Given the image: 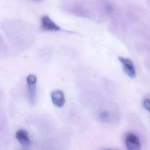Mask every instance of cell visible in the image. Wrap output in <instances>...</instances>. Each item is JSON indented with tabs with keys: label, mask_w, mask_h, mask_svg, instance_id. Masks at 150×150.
<instances>
[{
	"label": "cell",
	"mask_w": 150,
	"mask_h": 150,
	"mask_svg": "<svg viewBox=\"0 0 150 150\" xmlns=\"http://www.w3.org/2000/svg\"><path fill=\"white\" fill-rule=\"evenodd\" d=\"M126 147L129 150L141 149V145L139 138L137 136L133 133L127 135L125 140Z\"/></svg>",
	"instance_id": "3957f363"
},
{
	"label": "cell",
	"mask_w": 150,
	"mask_h": 150,
	"mask_svg": "<svg viewBox=\"0 0 150 150\" xmlns=\"http://www.w3.org/2000/svg\"><path fill=\"white\" fill-rule=\"evenodd\" d=\"M16 137L19 142L25 147H29L31 142L29 137L28 132L24 129H19L17 131Z\"/></svg>",
	"instance_id": "8992f818"
},
{
	"label": "cell",
	"mask_w": 150,
	"mask_h": 150,
	"mask_svg": "<svg viewBox=\"0 0 150 150\" xmlns=\"http://www.w3.org/2000/svg\"><path fill=\"white\" fill-rule=\"evenodd\" d=\"M144 107H145V109L150 112V99L149 98H146L144 100L143 103Z\"/></svg>",
	"instance_id": "ba28073f"
},
{
	"label": "cell",
	"mask_w": 150,
	"mask_h": 150,
	"mask_svg": "<svg viewBox=\"0 0 150 150\" xmlns=\"http://www.w3.org/2000/svg\"><path fill=\"white\" fill-rule=\"evenodd\" d=\"M51 99L54 105L61 107L65 105L66 100L64 92L61 90H56L51 93Z\"/></svg>",
	"instance_id": "5b68a950"
},
{
	"label": "cell",
	"mask_w": 150,
	"mask_h": 150,
	"mask_svg": "<svg viewBox=\"0 0 150 150\" xmlns=\"http://www.w3.org/2000/svg\"><path fill=\"white\" fill-rule=\"evenodd\" d=\"M119 60L122 63L123 70L126 74L130 78H135L136 76V73L132 61L130 59L121 56L119 57Z\"/></svg>",
	"instance_id": "7a4b0ae2"
},
{
	"label": "cell",
	"mask_w": 150,
	"mask_h": 150,
	"mask_svg": "<svg viewBox=\"0 0 150 150\" xmlns=\"http://www.w3.org/2000/svg\"><path fill=\"white\" fill-rule=\"evenodd\" d=\"M37 77L33 75H30L26 78L29 100L31 105H33L36 100V82Z\"/></svg>",
	"instance_id": "6da1fadb"
},
{
	"label": "cell",
	"mask_w": 150,
	"mask_h": 150,
	"mask_svg": "<svg viewBox=\"0 0 150 150\" xmlns=\"http://www.w3.org/2000/svg\"><path fill=\"white\" fill-rule=\"evenodd\" d=\"M100 120L103 122H108L109 120V114L107 112H103L100 114Z\"/></svg>",
	"instance_id": "52a82bcc"
},
{
	"label": "cell",
	"mask_w": 150,
	"mask_h": 150,
	"mask_svg": "<svg viewBox=\"0 0 150 150\" xmlns=\"http://www.w3.org/2000/svg\"><path fill=\"white\" fill-rule=\"evenodd\" d=\"M41 28L44 31H56L60 30V28L53 21L45 15L41 18Z\"/></svg>",
	"instance_id": "277c9868"
},
{
	"label": "cell",
	"mask_w": 150,
	"mask_h": 150,
	"mask_svg": "<svg viewBox=\"0 0 150 150\" xmlns=\"http://www.w3.org/2000/svg\"><path fill=\"white\" fill-rule=\"evenodd\" d=\"M33 1H40V0H33Z\"/></svg>",
	"instance_id": "30bf717a"
},
{
	"label": "cell",
	"mask_w": 150,
	"mask_h": 150,
	"mask_svg": "<svg viewBox=\"0 0 150 150\" xmlns=\"http://www.w3.org/2000/svg\"><path fill=\"white\" fill-rule=\"evenodd\" d=\"M107 9L108 11L110 12V11H112V7H111L110 5H108V6H107Z\"/></svg>",
	"instance_id": "9c48e42d"
}]
</instances>
